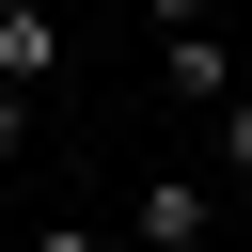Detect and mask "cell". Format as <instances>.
I'll use <instances>...</instances> for the list:
<instances>
[{
    "mask_svg": "<svg viewBox=\"0 0 252 252\" xmlns=\"http://www.w3.org/2000/svg\"><path fill=\"white\" fill-rule=\"evenodd\" d=\"M142 252H205L220 236V173H142V220H126Z\"/></svg>",
    "mask_w": 252,
    "mask_h": 252,
    "instance_id": "1",
    "label": "cell"
},
{
    "mask_svg": "<svg viewBox=\"0 0 252 252\" xmlns=\"http://www.w3.org/2000/svg\"><path fill=\"white\" fill-rule=\"evenodd\" d=\"M158 79H173V110H220L252 79V47H220V16H205V32H158Z\"/></svg>",
    "mask_w": 252,
    "mask_h": 252,
    "instance_id": "2",
    "label": "cell"
},
{
    "mask_svg": "<svg viewBox=\"0 0 252 252\" xmlns=\"http://www.w3.org/2000/svg\"><path fill=\"white\" fill-rule=\"evenodd\" d=\"M0 79H16L32 110L63 94V16H47V0H0Z\"/></svg>",
    "mask_w": 252,
    "mask_h": 252,
    "instance_id": "3",
    "label": "cell"
},
{
    "mask_svg": "<svg viewBox=\"0 0 252 252\" xmlns=\"http://www.w3.org/2000/svg\"><path fill=\"white\" fill-rule=\"evenodd\" d=\"M205 158H220V189H252V79H236V94L205 110Z\"/></svg>",
    "mask_w": 252,
    "mask_h": 252,
    "instance_id": "4",
    "label": "cell"
},
{
    "mask_svg": "<svg viewBox=\"0 0 252 252\" xmlns=\"http://www.w3.org/2000/svg\"><path fill=\"white\" fill-rule=\"evenodd\" d=\"M142 16H158V32H205V16H220V0H142Z\"/></svg>",
    "mask_w": 252,
    "mask_h": 252,
    "instance_id": "5",
    "label": "cell"
},
{
    "mask_svg": "<svg viewBox=\"0 0 252 252\" xmlns=\"http://www.w3.org/2000/svg\"><path fill=\"white\" fill-rule=\"evenodd\" d=\"M16 252H110V236H16Z\"/></svg>",
    "mask_w": 252,
    "mask_h": 252,
    "instance_id": "6",
    "label": "cell"
}]
</instances>
